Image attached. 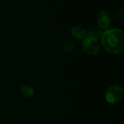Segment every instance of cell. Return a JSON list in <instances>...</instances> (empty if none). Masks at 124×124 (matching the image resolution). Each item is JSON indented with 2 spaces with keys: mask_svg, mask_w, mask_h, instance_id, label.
<instances>
[{
  "mask_svg": "<svg viewBox=\"0 0 124 124\" xmlns=\"http://www.w3.org/2000/svg\"><path fill=\"white\" fill-rule=\"evenodd\" d=\"M20 94L25 98H31L34 94V90L29 86H23L20 89Z\"/></svg>",
  "mask_w": 124,
  "mask_h": 124,
  "instance_id": "obj_6",
  "label": "cell"
},
{
  "mask_svg": "<svg viewBox=\"0 0 124 124\" xmlns=\"http://www.w3.org/2000/svg\"><path fill=\"white\" fill-rule=\"evenodd\" d=\"M102 32L100 29H97V28H94L90 30L88 33H86V36L94 39L97 41H98L99 39H101L102 36Z\"/></svg>",
  "mask_w": 124,
  "mask_h": 124,
  "instance_id": "obj_7",
  "label": "cell"
},
{
  "mask_svg": "<svg viewBox=\"0 0 124 124\" xmlns=\"http://www.w3.org/2000/svg\"><path fill=\"white\" fill-rule=\"evenodd\" d=\"M82 48L84 51L89 55H96L99 53L100 51V45L98 44V41L87 36L83 41Z\"/></svg>",
  "mask_w": 124,
  "mask_h": 124,
  "instance_id": "obj_3",
  "label": "cell"
},
{
  "mask_svg": "<svg viewBox=\"0 0 124 124\" xmlns=\"http://www.w3.org/2000/svg\"><path fill=\"white\" fill-rule=\"evenodd\" d=\"M117 18L118 19H121V17H124V13H123V10H120V11H118L117 12Z\"/></svg>",
  "mask_w": 124,
  "mask_h": 124,
  "instance_id": "obj_9",
  "label": "cell"
},
{
  "mask_svg": "<svg viewBox=\"0 0 124 124\" xmlns=\"http://www.w3.org/2000/svg\"><path fill=\"white\" fill-rule=\"evenodd\" d=\"M123 97V89L119 86H113L110 87L105 94V100L110 104L118 102Z\"/></svg>",
  "mask_w": 124,
  "mask_h": 124,
  "instance_id": "obj_2",
  "label": "cell"
},
{
  "mask_svg": "<svg viewBox=\"0 0 124 124\" xmlns=\"http://www.w3.org/2000/svg\"><path fill=\"white\" fill-rule=\"evenodd\" d=\"M97 21L99 27L102 30H108L111 24V17L106 10H100L97 17Z\"/></svg>",
  "mask_w": 124,
  "mask_h": 124,
  "instance_id": "obj_4",
  "label": "cell"
},
{
  "mask_svg": "<svg viewBox=\"0 0 124 124\" xmlns=\"http://www.w3.org/2000/svg\"><path fill=\"white\" fill-rule=\"evenodd\" d=\"M75 49V45L72 41H67L63 46V49L65 52H70Z\"/></svg>",
  "mask_w": 124,
  "mask_h": 124,
  "instance_id": "obj_8",
  "label": "cell"
},
{
  "mask_svg": "<svg viewBox=\"0 0 124 124\" xmlns=\"http://www.w3.org/2000/svg\"><path fill=\"white\" fill-rule=\"evenodd\" d=\"M71 35L76 39H81L86 36V31L81 26H75L71 29Z\"/></svg>",
  "mask_w": 124,
  "mask_h": 124,
  "instance_id": "obj_5",
  "label": "cell"
},
{
  "mask_svg": "<svg viewBox=\"0 0 124 124\" xmlns=\"http://www.w3.org/2000/svg\"><path fill=\"white\" fill-rule=\"evenodd\" d=\"M101 42L108 52L118 54L124 49V33L118 29H108L102 33Z\"/></svg>",
  "mask_w": 124,
  "mask_h": 124,
  "instance_id": "obj_1",
  "label": "cell"
}]
</instances>
